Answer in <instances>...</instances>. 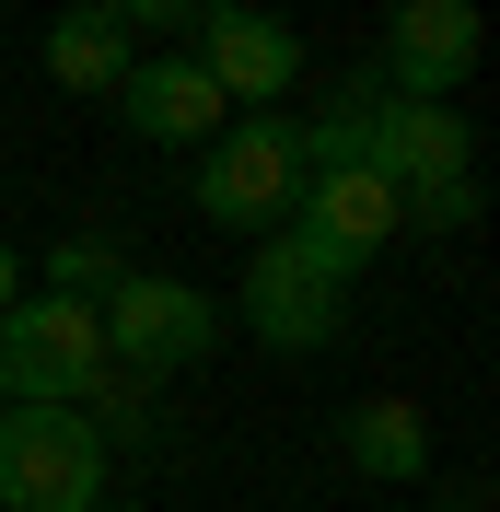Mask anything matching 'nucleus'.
Masks as SVG:
<instances>
[{"label": "nucleus", "mask_w": 500, "mask_h": 512, "mask_svg": "<svg viewBox=\"0 0 500 512\" xmlns=\"http://www.w3.org/2000/svg\"><path fill=\"white\" fill-rule=\"evenodd\" d=\"M303 198V117H221V140H198V210L233 233H280Z\"/></svg>", "instance_id": "1"}, {"label": "nucleus", "mask_w": 500, "mask_h": 512, "mask_svg": "<svg viewBox=\"0 0 500 512\" xmlns=\"http://www.w3.org/2000/svg\"><path fill=\"white\" fill-rule=\"evenodd\" d=\"M105 373V315L70 291H35L0 315V396L12 408H82V384Z\"/></svg>", "instance_id": "2"}, {"label": "nucleus", "mask_w": 500, "mask_h": 512, "mask_svg": "<svg viewBox=\"0 0 500 512\" xmlns=\"http://www.w3.org/2000/svg\"><path fill=\"white\" fill-rule=\"evenodd\" d=\"M94 315H105V361H128V373H152V384L221 350V303L198 280H163V268H128Z\"/></svg>", "instance_id": "3"}, {"label": "nucleus", "mask_w": 500, "mask_h": 512, "mask_svg": "<svg viewBox=\"0 0 500 512\" xmlns=\"http://www.w3.org/2000/svg\"><path fill=\"white\" fill-rule=\"evenodd\" d=\"M105 501V443L82 408H0V512H94Z\"/></svg>", "instance_id": "4"}, {"label": "nucleus", "mask_w": 500, "mask_h": 512, "mask_svg": "<svg viewBox=\"0 0 500 512\" xmlns=\"http://www.w3.org/2000/svg\"><path fill=\"white\" fill-rule=\"evenodd\" d=\"M280 233H303L338 280H361V268H373V256L407 233V198H396V175H373V163H314Z\"/></svg>", "instance_id": "5"}, {"label": "nucleus", "mask_w": 500, "mask_h": 512, "mask_svg": "<svg viewBox=\"0 0 500 512\" xmlns=\"http://www.w3.org/2000/svg\"><path fill=\"white\" fill-rule=\"evenodd\" d=\"M338 315H349V280L303 245V233H268L256 268H245V338H268L280 361H303V350L338 338Z\"/></svg>", "instance_id": "6"}, {"label": "nucleus", "mask_w": 500, "mask_h": 512, "mask_svg": "<svg viewBox=\"0 0 500 512\" xmlns=\"http://www.w3.org/2000/svg\"><path fill=\"white\" fill-rule=\"evenodd\" d=\"M187 59L210 70V94H221V105L268 117V105L303 82V35H291L280 12H245V0H221L210 24H198V47H187Z\"/></svg>", "instance_id": "7"}, {"label": "nucleus", "mask_w": 500, "mask_h": 512, "mask_svg": "<svg viewBox=\"0 0 500 512\" xmlns=\"http://www.w3.org/2000/svg\"><path fill=\"white\" fill-rule=\"evenodd\" d=\"M117 117L152 140V152H198V140H221V117L233 105L210 94V70L187 59V47H140L128 59V82H117Z\"/></svg>", "instance_id": "8"}, {"label": "nucleus", "mask_w": 500, "mask_h": 512, "mask_svg": "<svg viewBox=\"0 0 500 512\" xmlns=\"http://www.w3.org/2000/svg\"><path fill=\"white\" fill-rule=\"evenodd\" d=\"M361 163H373V175H396V198H407V187H431V175H477V128L454 117V105L384 94V105H373V140H361Z\"/></svg>", "instance_id": "9"}, {"label": "nucleus", "mask_w": 500, "mask_h": 512, "mask_svg": "<svg viewBox=\"0 0 500 512\" xmlns=\"http://www.w3.org/2000/svg\"><path fill=\"white\" fill-rule=\"evenodd\" d=\"M477 70V12L466 0H396V47H384V94L454 105V82Z\"/></svg>", "instance_id": "10"}, {"label": "nucleus", "mask_w": 500, "mask_h": 512, "mask_svg": "<svg viewBox=\"0 0 500 512\" xmlns=\"http://www.w3.org/2000/svg\"><path fill=\"white\" fill-rule=\"evenodd\" d=\"M338 454L361 466V478H431V419L407 408V396H361V408H338Z\"/></svg>", "instance_id": "11"}, {"label": "nucleus", "mask_w": 500, "mask_h": 512, "mask_svg": "<svg viewBox=\"0 0 500 512\" xmlns=\"http://www.w3.org/2000/svg\"><path fill=\"white\" fill-rule=\"evenodd\" d=\"M128 59H140V47H128L117 12H94V0H70L59 35H47V82H59V94H117Z\"/></svg>", "instance_id": "12"}, {"label": "nucleus", "mask_w": 500, "mask_h": 512, "mask_svg": "<svg viewBox=\"0 0 500 512\" xmlns=\"http://www.w3.org/2000/svg\"><path fill=\"white\" fill-rule=\"evenodd\" d=\"M82 408H94V419H82L94 443H152V431H163V384L128 373V361H105V373L82 384Z\"/></svg>", "instance_id": "13"}, {"label": "nucleus", "mask_w": 500, "mask_h": 512, "mask_svg": "<svg viewBox=\"0 0 500 512\" xmlns=\"http://www.w3.org/2000/svg\"><path fill=\"white\" fill-rule=\"evenodd\" d=\"M117 280H128V256L105 245V233H70V245L47 256V291H70V303H105Z\"/></svg>", "instance_id": "14"}, {"label": "nucleus", "mask_w": 500, "mask_h": 512, "mask_svg": "<svg viewBox=\"0 0 500 512\" xmlns=\"http://www.w3.org/2000/svg\"><path fill=\"white\" fill-rule=\"evenodd\" d=\"M94 12H117V35L140 47V35H198L221 0H94Z\"/></svg>", "instance_id": "15"}, {"label": "nucleus", "mask_w": 500, "mask_h": 512, "mask_svg": "<svg viewBox=\"0 0 500 512\" xmlns=\"http://www.w3.org/2000/svg\"><path fill=\"white\" fill-rule=\"evenodd\" d=\"M477 222V175H431V187H407V233H466Z\"/></svg>", "instance_id": "16"}, {"label": "nucleus", "mask_w": 500, "mask_h": 512, "mask_svg": "<svg viewBox=\"0 0 500 512\" xmlns=\"http://www.w3.org/2000/svg\"><path fill=\"white\" fill-rule=\"evenodd\" d=\"M12 303H24V256L0 245V315H12Z\"/></svg>", "instance_id": "17"}, {"label": "nucleus", "mask_w": 500, "mask_h": 512, "mask_svg": "<svg viewBox=\"0 0 500 512\" xmlns=\"http://www.w3.org/2000/svg\"><path fill=\"white\" fill-rule=\"evenodd\" d=\"M442 512H477V501H442Z\"/></svg>", "instance_id": "18"}]
</instances>
